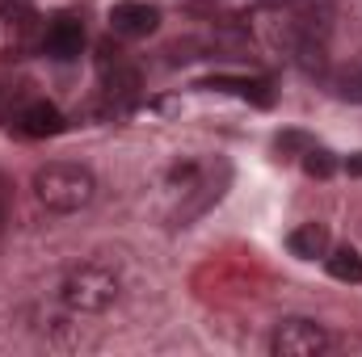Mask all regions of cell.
Instances as JSON below:
<instances>
[{"mask_svg":"<svg viewBox=\"0 0 362 357\" xmlns=\"http://www.w3.org/2000/svg\"><path fill=\"white\" fill-rule=\"evenodd\" d=\"M346 169H350V177H362V152H358V156H350V164H346Z\"/></svg>","mask_w":362,"mask_h":357,"instance_id":"14","label":"cell"},{"mask_svg":"<svg viewBox=\"0 0 362 357\" xmlns=\"http://www.w3.org/2000/svg\"><path fill=\"white\" fill-rule=\"evenodd\" d=\"M303 173L325 181V177H333V173H337V160H333L325 147H308V152H303Z\"/></svg>","mask_w":362,"mask_h":357,"instance_id":"12","label":"cell"},{"mask_svg":"<svg viewBox=\"0 0 362 357\" xmlns=\"http://www.w3.org/2000/svg\"><path fill=\"white\" fill-rule=\"evenodd\" d=\"M59 298L76 315H101L118 303V273L110 265H101V261H85V265L68 269V277L59 286Z\"/></svg>","mask_w":362,"mask_h":357,"instance_id":"2","label":"cell"},{"mask_svg":"<svg viewBox=\"0 0 362 357\" xmlns=\"http://www.w3.org/2000/svg\"><path fill=\"white\" fill-rule=\"evenodd\" d=\"M68 122L64 114L51 105V101H25V109L17 114V131L30 135V139H47V135H59Z\"/></svg>","mask_w":362,"mask_h":357,"instance_id":"7","label":"cell"},{"mask_svg":"<svg viewBox=\"0 0 362 357\" xmlns=\"http://www.w3.org/2000/svg\"><path fill=\"white\" fill-rule=\"evenodd\" d=\"M325 349H329V332L316 320H303V315L282 320L270 337L274 357H316V353H325Z\"/></svg>","mask_w":362,"mask_h":357,"instance_id":"3","label":"cell"},{"mask_svg":"<svg viewBox=\"0 0 362 357\" xmlns=\"http://www.w3.org/2000/svg\"><path fill=\"white\" fill-rule=\"evenodd\" d=\"M325 261H329V273H333L337 282H350V286L362 282V253H358V248H350V244H346V248L329 253Z\"/></svg>","mask_w":362,"mask_h":357,"instance_id":"10","label":"cell"},{"mask_svg":"<svg viewBox=\"0 0 362 357\" xmlns=\"http://www.w3.org/2000/svg\"><path fill=\"white\" fill-rule=\"evenodd\" d=\"M110 25L122 38H148L160 25V8L156 4H144V0H118L110 8Z\"/></svg>","mask_w":362,"mask_h":357,"instance_id":"4","label":"cell"},{"mask_svg":"<svg viewBox=\"0 0 362 357\" xmlns=\"http://www.w3.org/2000/svg\"><path fill=\"white\" fill-rule=\"evenodd\" d=\"M30 13V0H0V17L4 21H17V17H25Z\"/></svg>","mask_w":362,"mask_h":357,"instance_id":"13","label":"cell"},{"mask_svg":"<svg viewBox=\"0 0 362 357\" xmlns=\"http://www.w3.org/2000/svg\"><path fill=\"white\" fill-rule=\"evenodd\" d=\"M286 248L295 257H303V261H316V257L329 253V227L325 223H303V227H295L286 236Z\"/></svg>","mask_w":362,"mask_h":357,"instance_id":"8","label":"cell"},{"mask_svg":"<svg viewBox=\"0 0 362 357\" xmlns=\"http://www.w3.org/2000/svg\"><path fill=\"white\" fill-rule=\"evenodd\" d=\"M333 89H337V97H346V101H358V105H362V59L346 63V68H337V76H333Z\"/></svg>","mask_w":362,"mask_h":357,"instance_id":"11","label":"cell"},{"mask_svg":"<svg viewBox=\"0 0 362 357\" xmlns=\"http://www.w3.org/2000/svg\"><path fill=\"white\" fill-rule=\"evenodd\" d=\"M4 223H8V219H4V206H0V236H4Z\"/></svg>","mask_w":362,"mask_h":357,"instance_id":"15","label":"cell"},{"mask_svg":"<svg viewBox=\"0 0 362 357\" xmlns=\"http://www.w3.org/2000/svg\"><path fill=\"white\" fill-rule=\"evenodd\" d=\"M118 55H122V51H110V42L101 47V76H105V92H110V101L131 105V101L139 97V72H135L131 63H122Z\"/></svg>","mask_w":362,"mask_h":357,"instance_id":"5","label":"cell"},{"mask_svg":"<svg viewBox=\"0 0 362 357\" xmlns=\"http://www.w3.org/2000/svg\"><path fill=\"white\" fill-rule=\"evenodd\" d=\"M34 193L47 210H59V214H72L81 206H89L93 193H97V177H93L85 164H72V160H55V164H42L34 173Z\"/></svg>","mask_w":362,"mask_h":357,"instance_id":"1","label":"cell"},{"mask_svg":"<svg viewBox=\"0 0 362 357\" xmlns=\"http://www.w3.org/2000/svg\"><path fill=\"white\" fill-rule=\"evenodd\" d=\"M81 47H85V25L76 21V17H55L51 25H47V38H42V51L51 55V59H76L81 55Z\"/></svg>","mask_w":362,"mask_h":357,"instance_id":"6","label":"cell"},{"mask_svg":"<svg viewBox=\"0 0 362 357\" xmlns=\"http://www.w3.org/2000/svg\"><path fill=\"white\" fill-rule=\"evenodd\" d=\"M202 89H232L240 92L245 101H257V105H274V92L266 80H245V76H211L202 80Z\"/></svg>","mask_w":362,"mask_h":357,"instance_id":"9","label":"cell"}]
</instances>
